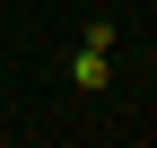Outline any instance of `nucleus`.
Returning <instances> with one entry per match:
<instances>
[{
  "label": "nucleus",
  "instance_id": "1",
  "mask_svg": "<svg viewBox=\"0 0 157 148\" xmlns=\"http://www.w3.org/2000/svg\"><path fill=\"white\" fill-rule=\"evenodd\" d=\"M105 52H113V26L96 17V26H87V44L70 52V87H87V96H96V87L113 79V61H105Z\"/></svg>",
  "mask_w": 157,
  "mask_h": 148
},
{
  "label": "nucleus",
  "instance_id": "2",
  "mask_svg": "<svg viewBox=\"0 0 157 148\" xmlns=\"http://www.w3.org/2000/svg\"><path fill=\"white\" fill-rule=\"evenodd\" d=\"M148 9H157V0H148Z\"/></svg>",
  "mask_w": 157,
  "mask_h": 148
}]
</instances>
